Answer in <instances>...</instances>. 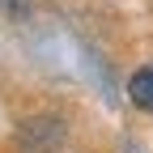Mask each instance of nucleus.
Returning <instances> with one entry per match:
<instances>
[{"label":"nucleus","mask_w":153,"mask_h":153,"mask_svg":"<svg viewBox=\"0 0 153 153\" xmlns=\"http://www.w3.org/2000/svg\"><path fill=\"white\" fill-rule=\"evenodd\" d=\"M128 98L136 102L140 111H153V68L132 72V81H128Z\"/></svg>","instance_id":"obj_1"}]
</instances>
